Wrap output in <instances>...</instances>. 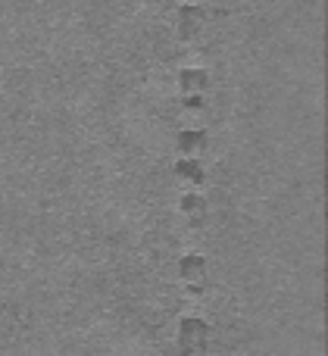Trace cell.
Here are the masks:
<instances>
[{"instance_id": "6da1fadb", "label": "cell", "mask_w": 328, "mask_h": 356, "mask_svg": "<svg viewBox=\"0 0 328 356\" xmlns=\"http://www.w3.org/2000/svg\"><path fill=\"white\" fill-rule=\"evenodd\" d=\"M179 275L185 278V282H191V284L204 282L206 278V259L200 257V253H188V257L179 263Z\"/></svg>"}, {"instance_id": "7a4b0ae2", "label": "cell", "mask_w": 328, "mask_h": 356, "mask_svg": "<svg viewBox=\"0 0 328 356\" xmlns=\"http://www.w3.org/2000/svg\"><path fill=\"white\" fill-rule=\"evenodd\" d=\"M206 144H210V138H206V131H200V129H188V131H181V135H179V150L185 156L204 154Z\"/></svg>"}, {"instance_id": "3957f363", "label": "cell", "mask_w": 328, "mask_h": 356, "mask_svg": "<svg viewBox=\"0 0 328 356\" xmlns=\"http://www.w3.org/2000/svg\"><path fill=\"white\" fill-rule=\"evenodd\" d=\"M175 22H179V31H181V35L191 38V35H197L200 25H204V13H200L197 6H181L179 16H175Z\"/></svg>"}, {"instance_id": "277c9868", "label": "cell", "mask_w": 328, "mask_h": 356, "mask_svg": "<svg viewBox=\"0 0 328 356\" xmlns=\"http://www.w3.org/2000/svg\"><path fill=\"white\" fill-rule=\"evenodd\" d=\"M206 332H210V325L200 319H185L181 322V344L185 347H197L206 341Z\"/></svg>"}, {"instance_id": "5b68a950", "label": "cell", "mask_w": 328, "mask_h": 356, "mask_svg": "<svg viewBox=\"0 0 328 356\" xmlns=\"http://www.w3.org/2000/svg\"><path fill=\"white\" fill-rule=\"evenodd\" d=\"M175 175L181 178V181H188V184H200L206 178V172H204V166H200L194 156H185V160H179L175 163Z\"/></svg>"}, {"instance_id": "8992f818", "label": "cell", "mask_w": 328, "mask_h": 356, "mask_svg": "<svg viewBox=\"0 0 328 356\" xmlns=\"http://www.w3.org/2000/svg\"><path fill=\"white\" fill-rule=\"evenodd\" d=\"M179 81H181V91L185 94H200L210 85V75H206L204 69H185V72L179 75Z\"/></svg>"}, {"instance_id": "52a82bcc", "label": "cell", "mask_w": 328, "mask_h": 356, "mask_svg": "<svg viewBox=\"0 0 328 356\" xmlns=\"http://www.w3.org/2000/svg\"><path fill=\"white\" fill-rule=\"evenodd\" d=\"M204 197H197V194H188V197H181V213H188V216H197V213H204Z\"/></svg>"}, {"instance_id": "ba28073f", "label": "cell", "mask_w": 328, "mask_h": 356, "mask_svg": "<svg viewBox=\"0 0 328 356\" xmlns=\"http://www.w3.org/2000/svg\"><path fill=\"white\" fill-rule=\"evenodd\" d=\"M200 106H204V100H200V94H188V100H185V110L197 113Z\"/></svg>"}]
</instances>
